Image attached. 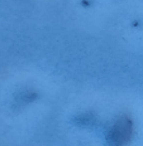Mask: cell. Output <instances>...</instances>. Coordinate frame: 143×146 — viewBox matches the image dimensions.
I'll return each instance as SVG.
<instances>
[{
  "instance_id": "cell-1",
  "label": "cell",
  "mask_w": 143,
  "mask_h": 146,
  "mask_svg": "<svg viewBox=\"0 0 143 146\" xmlns=\"http://www.w3.org/2000/svg\"><path fill=\"white\" fill-rule=\"evenodd\" d=\"M132 136V122L129 118L122 117L108 132V142L110 146H124Z\"/></svg>"
}]
</instances>
